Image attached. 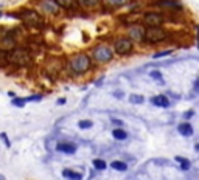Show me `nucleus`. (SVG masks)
Instances as JSON below:
<instances>
[{"instance_id": "f257e3e1", "label": "nucleus", "mask_w": 199, "mask_h": 180, "mask_svg": "<svg viewBox=\"0 0 199 180\" xmlns=\"http://www.w3.org/2000/svg\"><path fill=\"white\" fill-rule=\"evenodd\" d=\"M98 67L92 62L87 51H75L64 59V71L69 79H81L84 76L93 75Z\"/></svg>"}, {"instance_id": "f03ea898", "label": "nucleus", "mask_w": 199, "mask_h": 180, "mask_svg": "<svg viewBox=\"0 0 199 180\" xmlns=\"http://www.w3.org/2000/svg\"><path fill=\"white\" fill-rule=\"evenodd\" d=\"M87 53H89L92 62H93L96 67L108 65V64H111V62H114V61L117 59L115 54H114V50H112L111 44H108V42H104V41H101V42L98 41V42L92 44V45L89 47Z\"/></svg>"}, {"instance_id": "7ed1b4c3", "label": "nucleus", "mask_w": 199, "mask_h": 180, "mask_svg": "<svg viewBox=\"0 0 199 180\" xmlns=\"http://www.w3.org/2000/svg\"><path fill=\"white\" fill-rule=\"evenodd\" d=\"M174 37V31L168 30L166 27H151L146 28L145 31V39H143V48H157L162 44H166Z\"/></svg>"}, {"instance_id": "20e7f679", "label": "nucleus", "mask_w": 199, "mask_h": 180, "mask_svg": "<svg viewBox=\"0 0 199 180\" xmlns=\"http://www.w3.org/2000/svg\"><path fill=\"white\" fill-rule=\"evenodd\" d=\"M7 61H8L10 67L14 65L16 68H25V67H30L34 62V54L31 53V50L27 45L19 44L16 48L8 51Z\"/></svg>"}, {"instance_id": "39448f33", "label": "nucleus", "mask_w": 199, "mask_h": 180, "mask_svg": "<svg viewBox=\"0 0 199 180\" xmlns=\"http://www.w3.org/2000/svg\"><path fill=\"white\" fill-rule=\"evenodd\" d=\"M19 14H20V22H22L24 28H28V30H42L47 25V19L36 8H33V6H27V8L19 10Z\"/></svg>"}, {"instance_id": "423d86ee", "label": "nucleus", "mask_w": 199, "mask_h": 180, "mask_svg": "<svg viewBox=\"0 0 199 180\" xmlns=\"http://www.w3.org/2000/svg\"><path fill=\"white\" fill-rule=\"evenodd\" d=\"M111 47L114 50L115 58H129V56L135 54V51H137V45L125 33H120V34L114 36Z\"/></svg>"}, {"instance_id": "0eeeda50", "label": "nucleus", "mask_w": 199, "mask_h": 180, "mask_svg": "<svg viewBox=\"0 0 199 180\" xmlns=\"http://www.w3.org/2000/svg\"><path fill=\"white\" fill-rule=\"evenodd\" d=\"M64 59L65 56H58V54H51L47 56V61L42 65V71L48 79H59V76L64 71Z\"/></svg>"}, {"instance_id": "6e6552de", "label": "nucleus", "mask_w": 199, "mask_h": 180, "mask_svg": "<svg viewBox=\"0 0 199 180\" xmlns=\"http://www.w3.org/2000/svg\"><path fill=\"white\" fill-rule=\"evenodd\" d=\"M140 24L145 25L146 28L151 27H165L166 22V14L159 11L157 8H146L140 14Z\"/></svg>"}, {"instance_id": "1a4fd4ad", "label": "nucleus", "mask_w": 199, "mask_h": 180, "mask_svg": "<svg viewBox=\"0 0 199 180\" xmlns=\"http://www.w3.org/2000/svg\"><path fill=\"white\" fill-rule=\"evenodd\" d=\"M36 10L45 19H58L62 14L61 8L56 3V0H38L36 2Z\"/></svg>"}, {"instance_id": "9d476101", "label": "nucleus", "mask_w": 199, "mask_h": 180, "mask_svg": "<svg viewBox=\"0 0 199 180\" xmlns=\"http://www.w3.org/2000/svg\"><path fill=\"white\" fill-rule=\"evenodd\" d=\"M154 6L159 11L165 13L166 16H177V14L185 11L182 0H157L154 3Z\"/></svg>"}, {"instance_id": "9b49d317", "label": "nucleus", "mask_w": 199, "mask_h": 180, "mask_svg": "<svg viewBox=\"0 0 199 180\" xmlns=\"http://www.w3.org/2000/svg\"><path fill=\"white\" fill-rule=\"evenodd\" d=\"M125 30H126L125 34H126L137 47H142V45H143L145 31H146V27H145V25H142L140 22H137V24H132V25L126 27Z\"/></svg>"}, {"instance_id": "f8f14e48", "label": "nucleus", "mask_w": 199, "mask_h": 180, "mask_svg": "<svg viewBox=\"0 0 199 180\" xmlns=\"http://www.w3.org/2000/svg\"><path fill=\"white\" fill-rule=\"evenodd\" d=\"M131 0H100V10L104 13H115L118 10L128 8Z\"/></svg>"}, {"instance_id": "ddd939ff", "label": "nucleus", "mask_w": 199, "mask_h": 180, "mask_svg": "<svg viewBox=\"0 0 199 180\" xmlns=\"http://www.w3.org/2000/svg\"><path fill=\"white\" fill-rule=\"evenodd\" d=\"M76 5L82 13H95L100 10V0H76Z\"/></svg>"}, {"instance_id": "4468645a", "label": "nucleus", "mask_w": 199, "mask_h": 180, "mask_svg": "<svg viewBox=\"0 0 199 180\" xmlns=\"http://www.w3.org/2000/svg\"><path fill=\"white\" fill-rule=\"evenodd\" d=\"M76 144L73 141H67V140H62V141H58L56 144V151L61 152V154H65V155H73L76 152Z\"/></svg>"}, {"instance_id": "2eb2a0df", "label": "nucleus", "mask_w": 199, "mask_h": 180, "mask_svg": "<svg viewBox=\"0 0 199 180\" xmlns=\"http://www.w3.org/2000/svg\"><path fill=\"white\" fill-rule=\"evenodd\" d=\"M149 103H151L153 106H156V107H160V109H168V107L171 106L170 98H168L166 95H163V93H159V95L151 96Z\"/></svg>"}, {"instance_id": "dca6fc26", "label": "nucleus", "mask_w": 199, "mask_h": 180, "mask_svg": "<svg viewBox=\"0 0 199 180\" xmlns=\"http://www.w3.org/2000/svg\"><path fill=\"white\" fill-rule=\"evenodd\" d=\"M118 22H120V25L122 27H129V25H132V24H137V22H140V14H137V13H128V14H122V16H118Z\"/></svg>"}, {"instance_id": "f3484780", "label": "nucleus", "mask_w": 199, "mask_h": 180, "mask_svg": "<svg viewBox=\"0 0 199 180\" xmlns=\"http://www.w3.org/2000/svg\"><path fill=\"white\" fill-rule=\"evenodd\" d=\"M56 3L61 8V11H65V13H79V8L76 5V0H56Z\"/></svg>"}, {"instance_id": "a211bd4d", "label": "nucleus", "mask_w": 199, "mask_h": 180, "mask_svg": "<svg viewBox=\"0 0 199 180\" xmlns=\"http://www.w3.org/2000/svg\"><path fill=\"white\" fill-rule=\"evenodd\" d=\"M177 132H179L182 137H193L194 129H193V126H191L190 121H182V123L177 124Z\"/></svg>"}, {"instance_id": "6ab92c4d", "label": "nucleus", "mask_w": 199, "mask_h": 180, "mask_svg": "<svg viewBox=\"0 0 199 180\" xmlns=\"http://www.w3.org/2000/svg\"><path fill=\"white\" fill-rule=\"evenodd\" d=\"M20 42L17 39H13V37H0V48L5 50V51H10L13 48H16Z\"/></svg>"}, {"instance_id": "aec40b11", "label": "nucleus", "mask_w": 199, "mask_h": 180, "mask_svg": "<svg viewBox=\"0 0 199 180\" xmlns=\"http://www.w3.org/2000/svg\"><path fill=\"white\" fill-rule=\"evenodd\" d=\"M62 177H65L67 180H82L84 178V175L81 172L73 171V169H69V168L62 169Z\"/></svg>"}, {"instance_id": "412c9836", "label": "nucleus", "mask_w": 199, "mask_h": 180, "mask_svg": "<svg viewBox=\"0 0 199 180\" xmlns=\"http://www.w3.org/2000/svg\"><path fill=\"white\" fill-rule=\"evenodd\" d=\"M112 137L117 141H125V140H128V132L123 127H115V129H112Z\"/></svg>"}, {"instance_id": "4be33fe9", "label": "nucleus", "mask_w": 199, "mask_h": 180, "mask_svg": "<svg viewBox=\"0 0 199 180\" xmlns=\"http://www.w3.org/2000/svg\"><path fill=\"white\" fill-rule=\"evenodd\" d=\"M171 53H174V50L173 48H159V50H156L153 54H151V58L153 59H160V58H166V56H171Z\"/></svg>"}, {"instance_id": "5701e85b", "label": "nucleus", "mask_w": 199, "mask_h": 180, "mask_svg": "<svg viewBox=\"0 0 199 180\" xmlns=\"http://www.w3.org/2000/svg\"><path fill=\"white\" fill-rule=\"evenodd\" d=\"M109 166H111L112 169H115V171H120V172L128 171V163H126V161H123V160H114Z\"/></svg>"}, {"instance_id": "b1692460", "label": "nucleus", "mask_w": 199, "mask_h": 180, "mask_svg": "<svg viewBox=\"0 0 199 180\" xmlns=\"http://www.w3.org/2000/svg\"><path fill=\"white\" fill-rule=\"evenodd\" d=\"M174 160L179 163V166H180V169L182 171H188L190 168H191V161L188 160V158H185V157H174Z\"/></svg>"}, {"instance_id": "393cba45", "label": "nucleus", "mask_w": 199, "mask_h": 180, "mask_svg": "<svg viewBox=\"0 0 199 180\" xmlns=\"http://www.w3.org/2000/svg\"><path fill=\"white\" fill-rule=\"evenodd\" d=\"M149 78H153L157 84H162L163 85V75H162L160 70H151L149 71Z\"/></svg>"}, {"instance_id": "a878e982", "label": "nucleus", "mask_w": 199, "mask_h": 180, "mask_svg": "<svg viewBox=\"0 0 199 180\" xmlns=\"http://www.w3.org/2000/svg\"><path fill=\"white\" fill-rule=\"evenodd\" d=\"M129 103L131 104H143L145 103V96L140 93H132L129 95Z\"/></svg>"}, {"instance_id": "bb28decb", "label": "nucleus", "mask_w": 199, "mask_h": 180, "mask_svg": "<svg viewBox=\"0 0 199 180\" xmlns=\"http://www.w3.org/2000/svg\"><path fill=\"white\" fill-rule=\"evenodd\" d=\"M11 104L14 107H17V109H22V107H25L27 101H25L24 96H14V98H11Z\"/></svg>"}, {"instance_id": "cd10ccee", "label": "nucleus", "mask_w": 199, "mask_h": 180, "mask_svg": "<svg viewBox=\"0 0 199 180\" xmlns=\"http://www.w3.org/2000/svg\"><path fill=\"white\" fill-rule=\"evenodd\" d=\"M78 127H79V129H82V131L92 129V127H93V121H92V120H89V118L79 120V121H78Z\"/></svg>"}, {"instance_id": "c85d7f7f", "label": "nucleus", "mask_w": 199, "mask_h": 180, "mask_svg": "<svg viewBox=\"0 0 199 180\" xmlns=\"http://www.w3.org/2000/svg\"><path fill=\"white\" fill-rule=\"evenodd\" d=\"M92 165H93V168L98 169V171H104V169L108 168V163H106L103 158H95V160L92 161Z\"/></svg>"}, {"instance_id": "c756f323", "label": "nucleus", "mask_w": 199, "mask_h": 180, "mask_svg": "<svg viewBox=\"0 0 199 180\" xmlns=\"http://www.w3.org/2000/svg\"><path fill=\"white\" fill-rule=\"evenodd\" d=\"M25 98V101L27 103H39V101H42L44 100V95L42 93H33V95H30V96H24Z\"/></svg>"}, {"instance_id": "7c9ffc66", "label": "nucleus", "mask_w": 199, "mask_h": 180, "mask_svg": "<svg viewBox=\"0 0 199 180\" xmlns=\"http://www.w3.org/2000/svg\"><path fill=\"white\" fill-rule=\"evenodd\" d=\"M0 140H2V143L5 144V148L7 149H11V140H10V137H8V134L7 132H0Z\"/></svg>"}, {"instance_id": "2f4dec72", "label": "nucleus", "mask_w": 199, "mask_h": 180, "mask_svg": "<svg viewBox=\"0 0 199 180\" xmlns=\"http://www.w3.org/2000/svg\"><path fill=\"white\" fill-rule=\"evenodd\" d=\"M5 17L14 19V20H19V22H20V14H19V11H8V13H5Z\"/></svg>"}, {"instance_id": "473e14b6", "label": "nucleus", "mask_w": 199, "mask_h": 180, "mask_svg": "<svg viewBox=\"0 0 199 180\" xmlns=\"http://www.w3.org/2000/svg\"><path fill=\"white\" fill-rule=\"evenodd\" d=\"M194 117V110L193 109H190V110H187L185 114H184V121H188L190 118H193Z\"/></svg>"}, {"instance_id": "72a5a7b5", "label": "nucleus", "mask_w": 199, "mask_h": 180, "mask_svg": "<svg viewBox=\"0 0 199 180\" xmlns=\"http://www.w3.org/2000/svg\"><path fill=\"white\" fill-rule=\"evenodd\" d=\"M111 123H112L115 127H123V124H125V123H123L122 120H118V118H111Z\"/></svg>"}, {"instance_id": "f704fd0d", "label": "nucleus", "mask_w": 199, "mask_h": 180, "mask_svg": "<svg viewBox=\"0 0 199 180\" xmlns=\"http://www.w3.org/2000/svg\"><path fill=\"white\" fill-rule=\"evenodd\" d=\"M65 103H67V98H65V96H62V98H58V100H56V104H58V106H64Z\"/></svg>"}, {"instance_id": "c9c22d12", "label": "nucleus", "mask_w": 199, "mask_h": 180, "mask_svg": "<svg viewBox=\"0 0 199 180\" xmlns=\"http://www.w3.org/2000/svg\"><path fill=\"white\" fill-rule=\"evenodd\" d=\"M112 95H114L115 98H118V100H122V98H125V93H123V92H120V90H117V92H114Z\"/></svg>"}, {"instance_id": "e433bc0d", "label": "nucleus", "mask_w": 199, "mask_h": 180, "mask_svg": "<svg viewBox=\"0 0 199 180\" xmlns=\"http://www.w3.org/2000/svg\"><path fill=\"white\" fill-rule=\"evenodd\" d=\"M143 2H145V3H146V2H149V5H153V6H154V3L157 2V0H143Z\"/></svg>"}, {"instance_id": "4c0bfd02", "label": "nucleus", "mask_w": 199, "mask_h": 180, "mask_svg": "<svg viewBox=\"0 0 199 180\" xmlns=\"http://www.w3.org/2000/svg\"><path fill=\"white\" fill-rule=\"evenodd\" d=\"M8 96H10V98H14V96H17V95H16L14 92H11V90H10V92H8Z\"/></svg>"}, {"instance_id": "58836bf2", "label": "nucleus", "mask_w": 199, "mask_h": 180, "mask_svg": "<svg viewBox=\"0 0 199 180\" xmlns=\"http://www.w3.org/2000/svg\"><path fill=\"white\" fill-rule=\"evenodd\" d=\"M2 17H5V13H3V11H0V19H2Z\"/></svg>"}, {"instance_id": "ea45409f", "label": "nucleus", "mask_w": 199, "mask_h": 180, "mask_svg": "<svg viewBox=\"0 0 199 180\" xmlns=\"http://www.w3.org/2000/svg\"><path fill=\"white\" fill-rule=\"evenodd\" d=\"M0 180H7V178H5V177H3L2 174H0Z\"/></svg>"}]
</instances>
